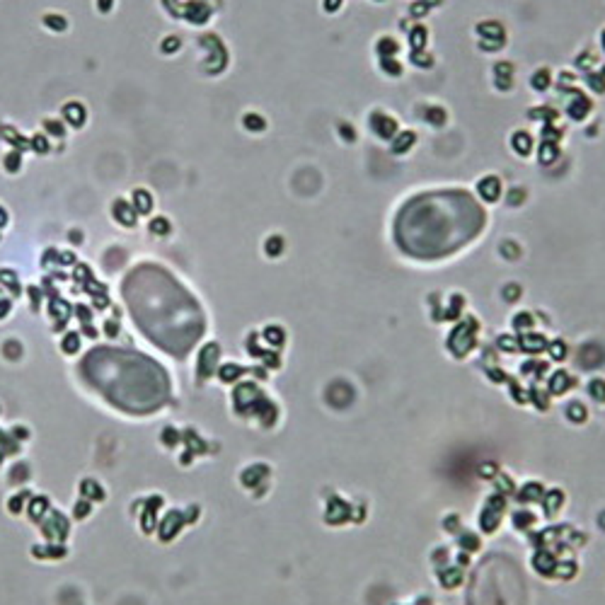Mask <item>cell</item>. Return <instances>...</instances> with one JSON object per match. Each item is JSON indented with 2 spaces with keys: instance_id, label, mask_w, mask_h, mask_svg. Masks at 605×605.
Wrapping results in <instances>:
<instances>
[{
  "instance_id": "obj_1",
  "label": "cell",
  "mask_w": 605,
  "mask_h": 605,
  "mask_svg": "<svg viewBox=\"0 0 605 605\" xmlns=\"http://www.w3.org/2000/svg\"><path fill=\"white\" fill-rule=\"evenodd\" d=\"M66 117H68V121H71L73 126H80V123L85 121V109H82L80 104H68Z\"/></svg>"
},
{
  "instance_id": "obj_2",
  "label": "cell",
  "mask_w": 605,
  "mask_h": 605,
  "mask_svg": "<svg viewBox=\"0 0 605 605\" xmlns=\"http://www.w3.org/2000/svg\"><path fill=\"white\" fill-rule=\"evenodd\" d=\"M114 209H119V211H117V215H119V218H121L123 223H126V226H131V223H134V215L128 213V206L123 204V201H119V204L114 206Z\"/></svg>"
},
{
  "instance_id": "obj_3",
  "label": "cell",
  "mask_w": 605,
  "mask_h": 605,
  "mask_svg": "<svg viewBox=\"0 0 605 605\" xmlns=\"http://www.w3.org/2000/svg\"><path fill=\"white\" fill-rule=\"evenodd\" d=\"M136 199L141 201V213H148V209H150V199H148V194H145L143 189H139V191H136Z\"/></svg>"
},
{
  "instance_id": "obj_4",
  "label": "cell",
  "mask_w": 605,
  "mask_h": 605,
  "mask_svg": "<svg viewBox=\"0 0 605 605\" xmlns=\"http://www.w3.org/2000/svg\"><path fill=\"white\" fill-rule=\"evenodd\" d=\"M75 344H78V337H75V334H71V337L63 342V346H66V351H73V349H75Z\"/></svg>"
},
{
  "instance_id": "obj_5",
  "label": "cell",
  "mask_w": 605,
  "mask_h": 605,
  "mask_svg": "<svg viewBox=\"0 0 605 605\" xmlns=\"http://www.w3.org/2000/svg\"><path fill=\"white\" fill-rule=\"evenodd\" d=\"M47 126H49V128H51V131H54V136H61V134H63V128H61V123H56V121H49V123H47Z\"/></svg>"
},
{
  "instance_id": "obj_6",
  "label": "cell",
  "mask_w": 605,
  "mask_h": 605,
  "mask_svg": "<svg viewBox=\"0 0 605 605\" xmlns=\"http://www.w3.org/2000/svg\"><path fill=\"white\" fill-rule=\"evenodd\" d=\"M20 163V153H15V155H10V158H8V169H15V165Z\"/></svg>"
},
{
  "instance_id": "obj_7",
  "label": "cell",
  "mask_w": 605,
  "mask_h": 605,
  "mask_svg": "<svg viewBox=\"0 0 605 605\" xmlns=\"http://www.w3.org/2000/svg\"><path fill=\"white\" fill-rule=\"evenodd\" d=\"M150 228H153V230H155V228H158V233H167V230H165V228H167V223H165V221L153 223V226H150Z\"/></svg>"
},
{
  "instance_id": "obj_8",
  "label": "cell",
  "mask_w": 605,
  "mask_h": 605,
  "mask_svg": "<svg viewBox=\"0 0 605 605\" xmlns=\"http://www.w3.org/2000/svg\"><path fill=\"white\" fill-rule=\"evenodd\" d=\"M34 145H36V148H41V150H47V141H44V139H36Z\"/></svg>"
},
{
  "instance_id": "obj_9",
  "label": "cell",
  "mask_w": 605,
  "mask_h": 605,
  "mask_svg": "<svg viewBox=\"0 0 605 605\" xmlns=\"http://www.w3.org/2000/svg\"><path fill=\"white\" fill-rule=\"evenodd\" d=\"M109 3H112V0H102V10H107V8H109Z\"/></svg>"
}]
</instances>
